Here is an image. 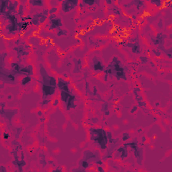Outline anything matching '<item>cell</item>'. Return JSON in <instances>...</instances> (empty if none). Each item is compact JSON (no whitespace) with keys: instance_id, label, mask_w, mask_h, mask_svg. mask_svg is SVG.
Instances as JSON below:
<instances>
[{"instance_id":"obj_1","label":"cell","mask_w":172,"mask_h":172,"mask_svg":"<svg viewBox=\"0 0 172 172\" xmlns=\"http://www.w3.org/2000/svg\"><path fill=\"white\" fill-rule=\"evenodd\" d=\"M57 86L60 91V100L64 110L70 113H75L81 108V98L71 86V82L61 77L57 78Z\"/></svg>"},{"instance_id":"obj_2","label":"cell","mask_w":172,"mask_h":172,"mask_svg":"<svg viewBox=\"0 0 172 172\" xmlns=\"http://www.w3.org/2000/svg\"><path fill=\"white\" fill-rule=\"evenodd\" d=\"M39 83L43 96V100L40 102L41 108H45L52 100L53 95L57 91V80L54 76L49 73L43 64L39 65Z\"/></svg>"},{"instance_id":"obj_3","label":"cell","mask_w":172,"mask_h":172,"mask_svg":"<svg viewBox=\"0 0 172 172\" xmlns=\"http://www.w3.org/2000/svg\"><path fill=\"white\" fill-rule=\"evenodd\" d=\"M89 134L90 139L91 142L100 148L102 153L104 152L108 147L109 142L107 132L101 128L91 127L89 128Z\"/></svg>"},{"instance_id":"obj_4","label":"cell","mask_w":172,"mask_h":172,"mask_svg":"<svg viewBox=\"0 0 172 172\" xmlns=\"http://www.w3.org/2000/svg\"><path fill=\"white\" fill-rule=\"evenodd\" d=\"M92 163H95L98 165H102L103 162L100 157V153L97 151H91L86 150L83 152V158L79 161V170H73V171H85V170L89 168Z\"/></svg>"},{"instance_id":"obj_5","label":"cell","mask_w":172,"mask_h":172,"mask_svg":"<svg viewBox=\"0 0 172 172\" xmlns=\"http://www.w3.org/2000/svg\"><path fill=\"white\" fill-rule=\"evenodd\" d=\"M106 75H112L116 77L118 80L120 79H124L127 80L125 74V69L124 67L122 66V63L120 61L117 57H114L112 62L110 63L108 66L107 67L105 70Z\"/></svg>"},{"instance_id":"obj_6","label":"cell","mask_w":172,"mask_h":172,"mask_svg":"<svg viewBox=\"0 0 172 172\" xmlns=\"http://www.w3.org/2000/svg\"><path fill=\"white\" fill-rule=\"evenodd\" d=\"M12 71L16 75H22L26 76H31L34 74V68L32 65L23 66L18 63H11Z\"/></svg>"},{"instance_id":"obj_7","label":"cell","mask_w":172,"mask_h":172,"mask_svg":"<svg viewBox=\"0 0 172 172\" xmlns=\"http://www.w3.org/2000/svg\"><path fill=\"white\" fill-rule=\"evenodd\" d=\"M48 11H49V10H46L43 11V12H40V13L34 15L32 18V20H31L32 24H34V26H39L40 24L44 23L45 21L47 20L48 15L49 14Z\"/></svg>"},{"instance_id":"obj_8","label":"cell","mask_w":172,"mask_h":172,"mask_svg":"<svg viewBox=\"0 0 172 172\" xmlns=\"http://www.w3.org/2000/svg\"><path fill=\"white\" fill-rule=\"evenodd\" d=\"M79 1H70V0H65L61 2V10L64 13H67L71 11L76 8V7L78 6Z\"/></svg>"},{"instance_id":"obj_9","label":"cell","mask_w":172,"mask_h":172,"mask_svg":"<svg viewBox=\"0 0 172 172\" xmlns=\"http://www.w3.org/2000/svg\"><path fill=\"white\" fill-rule=\"evenodd\" d=\"M49 20V28L48 30H55L57 28H61V26H63V23L59 18H57L55 14H51L48 16Z\"/></svg>"},{"instance_id":"obj_10","label":"cell","mask_w":172,"mask_h":172,"mask_svg":"<svg viewBox=\"0 0 172 172\" xmlns=\"http://www.w3.org/2000/svg\"><path fill=\"white\" fill-rule=\"evenodd\" d=\"M124 147L127 146H130L132 149H134V153H135V155L136 156V158L137 159V161H138L139 164H141V161H142L143 158V149H141V148L140 149L138 146H137V142L136 141V143H135V139L131 143H128L127 144H124Z\"/></svg>"},{"instance_id":"obj_11","label":"cell","mask_w":172,"mask_h":172,"mask_svg":"<svg viewBox=\"0 0 172 172\" xmlns=\"http://www.w3.org/2000/svg\"><path fill=\"white\" fill-rule=\"evenodd\" d=\"M0 69H1V79L4 80L6 83H14V82L16 81V74L14 73L11 71H4V70L3 69V68L0 67Z\"/></svg>"},{"instance_id":"obj_12","label":"cell","mask_w":172,"mask_h":172,"mask_svg":"<svg viewBox=\"0 0 172 172\" xmlns=\"http://www.w3.org/2000/svg\"><path fill=\"white\" fill-rule=\"evenodd\" d=\"M92 69L95 72H101L105 70V66L102 63V61L97 56L92 58Z\"/></svg>"},{"instance_id":"obj_13","label":"cell","mask_w":172,"mask_h":172,"mask_svg":"<svg viewBox=\"0 0 172 172\" xmlns=\"http://www.w3.org/2000/svg\"><path fill=\"white\" fill-rule=\"evenodd\" d=\"M28 3H30V6H36V7H43L45 2L44 1H40V0H38V1H29Z\"/></svg>"},{"instance_id":"obj_14","label":"cell","mask_w":172,"mask_h":172,"mask_svg":"<svg viewBox=\"0 0 172 172\" xmlns=\"http://www.w3.org/2000/svg\"><path fill=\"white\" fill-rule=\"evenodd\" d=\"M32 78L30 76H26V77L23 78V79H22L21 82V84L22 86H25L26 85H27L30 82H31Z\"/></svg>"},{"instance_id":"obj_15","label":"cell","mask_w":172,"mask_h":172,"mask_svg":"<svg viewBox=\"0 0 172 172\" xmlns=\"http://www.w3.org/2000/svg\"><path fill=\"white\" fill-rule=\"evenodd\" d=\"M129 139H130V135L128 133H124L123 135H122V140L124 141H127Z\"/></svg>"},{"instance_id":"obj_16","label":"cell","mask_w":172,"mask_h":172,"mask_svg":"<svg viewBox=\"0 0 172 172\" xmlns=\"http://www.w3.org/2000/svg\"><path fill=\"white\" fill-rule=\"evenodd\" d=\"M102 107L103 108H102V111L107 112V110H108V104H107V103H104V104H103Z\"/></svg>"},{"instance_id":"obj_17","label":"cell","mask_w":172,"mask_h":172,"mask_svg":"<svg viewBox=\"0 0 172 172\" xmlns=\"http://www.w3.org/2000/svg\"><path fill=\"white\" fill-rule=\"evenodd\" d=\"M57 10H58V8H57V7H52V8L49 10L48 12H49V14H50V15L54 14L55 13L57 12Z\"/></svg>"},{"instance_id":"obj_18","label":"cell","mask_w":172,"mask_h":172,"mask_svg":"<svg viewBox=\"0 0 172 172\" xmlns=\"http://www.w3.org/2000/svg\"><path fill=\"white\" fill-rule=\"evenodd\" d=\"M59 104V99H57V98H55L54 100H53V102H52V106H54V107H56Z\"/></svg>"},{"instance_id":"obj_19","label":"cell","mask_w":172,"mask_h":172,"mask_svg":"<svg viewBox=\"0 0 172 172\" xmlns=\"http://www.w3.org/2000/svg\"><path fill=\"white\" fill-rule=\"evenodd\" d=\"M150 3H153V4H154V5H156L157 6L159 7L160 6H161V5H160V3H162V1H151Z\"/></svg>"},{"instance_id":"obj_20","label":"cell","mask_w":172,"mask_h":172,"mask_svg":"<svg viewBox=\"0 0 172 172\" xmlns=\"http://www.w3.org/2000/svg\"><path fill=\"white\" fill-rule=\"evenodd\" d=\"M97 170H98V171H103V172L105 171V170L103 169L102 167H100V166L98 167V169Z\"/></svg>"},{"instance_id":"obj_21","label":"cell","mask_w":172,"mask_h":172,"mask_svg":"<svg viewBox=\"0 0 172 172\" xmlns=\"http://www.w3.org/2000/svg\"><path fill=\"white\" fill-rule=\"evenodd\" d=\"M135 108H133V109L131 110V113H133V112H134V111H135V112L136 111V110L137 109V106H135Z\"/></svg>"},{"instance_id":"obj_22","label":"cell","mask_w":172,"mask_h":172,"mask_svg":"<svg viewBox=\"0 0 172 172\" xmlns=\"http://www.w3.org/2000/svg\"><path fill=\"white\" fill-rule=\"evenodd\" d=\"M106 3H108V4H111V3H112V2H111V1H106Z\"/></svg>"},{"instance_id":"obj_23","label":"cell","mask_w":172,"mask_h":172,"mask_svg":"<svg viewBox=\"0 0 172 172\" xmlns=\"http://www.w3.org/2000/svg\"><path fill=\"white\" fill-rule=\"evenodd\" d=\"M145 141H146V138H145V137L144 136V137H143V142H145Z\"/></svg>"},{"instance_id":"obj_24","label":"cell","mask_w":172,"mask_h":172,"mask_svg":"<svg viewBox=\"0 0 172 172\" xmlns=\"http://www.w3.org/2000/svg\"><path fill=\"white\" fill-rule=\"evenodd\" d=\"M38 112H39V116H41V115H42V114H41L42 112H41V111H39Z\"/></svg>"}]
</instances>
